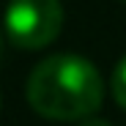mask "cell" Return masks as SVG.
Wrapping results in <instances>:
<instances>
[{"mask_svg":"<svg viewBox=\"0 0 126 126\" xmlns=\"http://www.w3.org/2000/svg\"><path fill=\"white\" fill-rule=\"evenodd\" d=\"M0 104H3V96H0Z\"/></svg>","mask_w":126,"mask_h":126,"instance_id":"8992f818","label":"cell"},{"mask_svg":"<svg viewBox=\"0 0 126 126\" xmlns=\"http://www.w3.org/2000/svg\"><path fill=\"white\" fill-rule=\"evenodd\" d=\"M123 3H126V0H123Z\"/></svg>","mask_w":126,"mask_h":126,"instance_id":"52a82bcc","label":"cell"},{"mask_svg":"<svg viewBox=\"0 0 126 126\" xmlns=\"http://www.w3.org/2000/svg\"><path fill=\"white\" fill-rule=\"evenodd\" d=\"M110 88H112V99L121 110H126V55L115 63L112 69V79H110Z\"/></svg>","mask_w":126,"mask_h":126,"instance_id":"3957f363","label":"cell"},{"mask_svg":"<svg viewBox=\"0 0 126 126\" xmlns=\"http://www.w3.org/2000/svg\"><path fill=\"white\" fill-rule=\"evenodd\" d=\"M77 126H112V123H110V121H104V118H93V115H88V118L77 121Z\"/></svg>","mask_w":126,"mask_h":126,"instance_id":"277c9868","label":"cell"},{"mask_svg":"<svg viewBox=\"0 0 126 126\" xmlns=\"http://www.w3.org/2000/svg\"><path fill=\"white\" fill-rule=\"evenodd\" d=\"M28 104L47 121H82L104 101V82L88 58L58 52L36 63L25 82Z\"/></svg>","mask_w":126,"mask_h":126,"instance_id":"6da1fadb","label":"cell"},{"mask_svg":"<svg viewBox=\"0 0 126 126\" xmlns=\"http://www.w3.org/2000/svg\"><path fill=\"white\" fill-rule=\"evenodd\" d=\"M3 28L14 47L44 49L63 28V6L60 0H8Z\"/></svg>","mask_w":126,"mask_h":126,"instance_id":"7a4b0ae2","label":"cell"},{"mask_svg":"<svg viewBox=\"0 0 126 126\" xmlns=\"http://www.w3.org/2000/svg\"><path fill=\"white\" fill-rule=\"evenodd\" d=\"M0 58H3V33H0Z\"/></svg>","mask_w":126,"mask_h":126,"instance_id":"5b68a950","label":"cell"}]
</instances>
